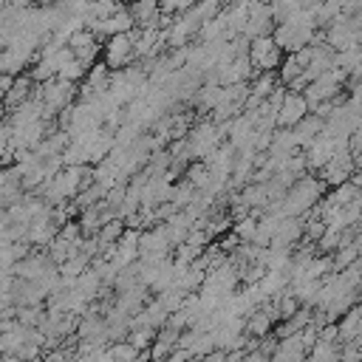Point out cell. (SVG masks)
<instances>
[{"label":"cell","instance_id":"1","mask_svg":"<svg viewBox=\"0 0 362 362\" xmlns=\"http://www.w3.org/2000/svg\"><path fill=\"white\" fill-rule=\"evenodd\" d=\"M249 59H252L255 68H260V71H274V68H280V62H283V48L274 42L272 34H266V37H252V40H249Z\"/></svg>","mask_w":362,"mask_h":362},{"label":"cell","instance_id":"7","mask_svg":"<svg viewBox=\"0 0 362 362\" xmlns=\"http://www.w3.org/2000/svg\"><path fill=\"white\" fill-rule=\"evenodd\" d=\"M280 68H283V71H280V79H283V85H291V82H294V79H297V76L305 71V68L297 62V57H294V54H291V57H286V59L280 62Z\"/></svg>","mask_w":362,"mask_h":362},{"label":"cell","instance_id":"6","mask_svg":"<svg viewBox=\"0 0 362 362\" xmlns=\"http://www.w3.org/2000/svg\"><path fill=\"white\" fill-rule=\"evenodd\" d=\"M255 232H257V215H255V212L238 218V223H235V235H238L240 240H255Z\"/></svg>","mask_w":362,"mask_h":362},{"label":"cell","instance_id":"3","mask_svg":"<svg viewBox=\"0 0 362 362\" xmlns=\"http://www.w3.org/2000/svg\"><path fill=\"white\" fill-rule=\"evenodd\" d=\"M308 110H311V107H308V102H305V96H303L300 90H294V93L286 90V99H283V105H280V110H277V124H280V127H294Z\"/></svg>","mask_w":362,"mask_h":362},{"label":"cell","instance_id":"9","mask_svg":"<svg viewBox=\"0 0 362 362\" xmlns=\"http://www.w3.org/2000/svg\"><path fill=\"white\" fill-rule=\"evenodd\" d=\"M107 356H113V359H136L139 356V348L133 342H119V345H113L107 351Z\"/></svg>","mask_w":362,"mask_h":362},{"label":"cell","instance_id":"4","mask_svg":"<svg viewBox=\"0 0 362 362\" xmlns=\"http://www.w3.org/2000/svg\"><path fill=\"white\" fill-rule=\"evenodd\" d=\"M34 88H37V82H34L28 74H25V76H23V74H17V76H14V82H11V88L3 93V105H6L8 110H11V107H17V105H23L25 99H31Z\"/></svg>","mask_w":362,"mask_h":362},{"label":"cell","instance_id":"8","mask_svg":"<svg viewBox=\"0 0 362 362\" xmlns=\"http://www.w3.org/2000/svg\"><path fill=\"white\" fill-rule=\"evenodd\" d=\"M356 255H359V249H356V246H345L342 252H337V255H334V272L348 269V266L356 260Z\"/></svg>","mask_w":362,"mask_h":362},{"label":"cell","instance_id":"11","mask_svg":"<svg viewBox=\"0 0 362 362\" xmlns=\"http://www.w3.org/2000/svg\"><path fill=\"white\" fill-rule=\"evenodd\" d=\"M0 99H3V90H0Z\"/></svg>","mask_w":362,"mask_h":362},{"label":"cell","instance_id":"2","mask_svg":"<svg viewBox=\"0 0 362 362\" xmlns=\"http://www.w3.org/2000/svg\"><path fill=\"white\" fill-rule=\"evenodd\" d=\"M130 59H133V34L124 31V34L107 37V42H105V62H107V68H116L119 71Z\"/></svg>","mask_w":362,"mask_h":362},{"label":"cell","instance_id":"10","mask_svg":"<svg viewBox=\"0 0 362 362\" xmlns=\"http://www.w3.org/2000/svg\"><path fill=\"white\" fill-rule=\"evenodd\" d=\"M356 164H359V167H362V147H359V150H356Z\"/></svg>","mask_w":362,"mask_h":362},{"label":"cell","instance_id":"5","mask_svg":"<svg viewBox=\"0 0 362 362\" xmlns=\"http://www.w3.org/2000/svg\"><path fill=\"white\" fill-rule=\"evenodd\" d=\"M85 74H88V68H85L76 57L65 59V62L59 65V71H57V76H59V79H68V82H79V79H85Z\"/></svg>","mask_w":362,"mask_h":362}]
</instances>
